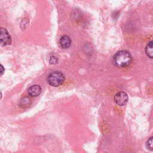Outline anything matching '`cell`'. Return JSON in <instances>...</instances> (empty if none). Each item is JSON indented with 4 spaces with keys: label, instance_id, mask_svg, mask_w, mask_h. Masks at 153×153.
Segmentation results:
<instances>
[{
    "label": "cell",
    "instance_id": "obj_1",
    "mask_svg": "<svg viewBox=\"0 0 153 153\" xmlns=\"http://www.w3.org/2000/svg\"><path fill=\"white\" fill-rule=\"evenodd\" d=\"M131 61V55L128 51L126 50L118 51L114 56V64L118 67H127L130 65Z\"/></svg>",
    "mask_w": 153,
    "mask_h": 153
},
{
    "label": "cell",
    "instance_id": "obj_2",
    "mask_svg": "<svg viewBox=\"0 0 153 153\" xmlns=\"http://www.w3.org/2000/svg\"><path fill=\"white\" fill-rule=\"evenodd\" d=\"M65 81L64 75L60 71H53L51 72L47 78L48 84L54 87H58L63 84Z\"/></svg>",
    "mask_w": 153,
    "mask_h": 153
},
{
    "label": "cell",
    "instance_id": "obj_3",
    "mask_svg": "<svg viewBox=\"0 0 153 153\" xmlns=\"http://www.w3.org/2000/svg\"><path fill=\"white\" fill-rule=\"evenodd\" d=\"M11 43V38L8 30L4 28L0 27V44L2 45H10Z\"/></svg>",
    "mask_w": 153,
    "mask_h": 153
},
{
    "label": "cell",
    "instance_id": "obj_4",
    "mask_svg": "<svg viewBox=\"0 0 153 153\" xmlns=\"http://www.w3.org/2000/svg\"><path fill=\"white\" fill-rule=\"evenodd\" d=\"M115 102L119 106L125 105L128 101V96L124 91H119L114 96Z\"/></svg>",
    "mask_w": 153,
    "mask_h": 153
},
{
    "label": "cell",
    "instance_id": "obj_5",
    "mask_svg": "<svg viewBox=\"0 0 153 153\" xmlns=\"http://www.w3.org/2000/svg\"><path fill=\"white\" fill-rule=\"evenodd\" d=\"M42 91V89L39 85H33L30 86L28 89V94L32 97H36L39 96Z\"/></svg>",
    "mask_w": 153,
    "mask_h": 153
},
{
    "label": "cell",
    "instance_id": "obj_6",
    "mask_svg": "<svg viewBox=\"0 0 153 153\" xmlns=\"http://www.w3.org/2000/svg\"><path fill=\"white\" fill-rule=\"evenodd\" d=\"M59 44L62 48H68L71 45V39L68 36L63 35L60 38Z\"/></svg>",
    "mask_w": 153,
    "mask_h": 153
},
{
    "label": "cell",
    "instance_id": "obj_7",
    "mask_svg": "<svg viewBox=\"0 0 153 153\" xmlns=\"http://www.w3.org/2000/svg\"><path fill=\"white\" fill-rule=\"evenodd\" d=\"M145 53L148 57L152 59L153 57V49H152V41H150L145 48Z\"/></svg>",
    "mask_w": 153,
    "mask_h": 153
},
{
    "label": "cell",
    "instance_id": "obj_8",
    "mask_svg": "<svg viewBox=\"0 0 153 153\" xmlns=\"http://www.w3.org/2000/svg\"><path fill=\"white\" fill-rule=\"evenodd\" d=\"M30 103H31L30 99L27 97H25L20 100V106H22V108H25L29 106Z\"/></svg>",
    "mask_w": 153,
    "mask_h": 153
},
{
    "label": "cell",
    "instance_id": "obj_9",
    "mask_svg": "<svg viewBox=\"0 0 153 153\" xmlns=\"http://www.w3.org/2000/svg\"><path fill=\"white\" fill-rule=\"evenodd\" d=\"M147 147L148 149H149L151 151H152V146H153V141H152V137H151L147 141Z\"/></svg>",
    "mask_w": 153,
    "mask_h": 153
},
{
    "label": "cell",
    "instance_id": "obj_10",
    "mask_svg": "<svg viewBox=\"0 0 153 153\" xmlns=\"http://www.w3.org/2000/svg\"><path fill=\"white\" fill-rule=\"evenodd\" d=\"M49 62L51 64H56L58 62V59L56 56H52L50 57Z\"/></svg>",
    "mask_w": 153,
    "mask_h": 153
},
{
    "label": "cell",
    "instance_id": "obj_11",
    "mask_svg": "<svg viewBox=\"0 0 153 153\" xmlns=\"http://www.w3.org/2000/svg\"><path fill=\"white\" fill-rule=\"evenodd\" d=\"M4 71H5V69L4 66L1 64H0V75H2L4 73Z\"/></svg>",
    "mask_w": 153,
    "mask_h": 153
},
{
    "label": "cell",
    "instance_id": "obj_12",
    "mask_svg": "<svg viewBox=\"0 0 153 153\" xmlns=\"http://www.w3.org/2000/svg\"><path fill=\"white\" fill-rule=\"evenodd\" d=\"M2 98V93L0 92V99Z\"/></svg>",
    "mask_w": 153,
    "mask_h": 153
}]
</instances>
